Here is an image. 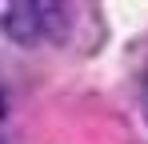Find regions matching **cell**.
<instances>
[{"instance_id": "obj_3", "label": "cell", "mask_w": 148, "mask_h": 144, "mask_svg": "<svg viewBox=\"0 0 148 144\" xmlns=\"http://www.w3.org/2000/svg\"><path fill=\"white\" fill-rule=\"evenodd\" d=\"M0 144H4V136H0Z\"/></svg>"}, {"instance_id": "obj_1", "label": "cell", "mask_w": 148, "mask_h": 144, "mask_svg": "<svg viewBox=\"0 0 148 144\" xmlns=\"http://www.w3.org/2000/svg\"><path fill=\"white\" fill-rule=\"evenodd\" d=\"M68 24V8L60 4H44V0H16L4 4L0 12V28L8 40H16L20 48H32L40 40H56Z\"/></svg>"}, {"instance_id": "obj_2", "label": "cell", "mask_w": 148, "mask_h": 144, "mask_svg": "<svg viewBox=\"0 0 148 144\" xmlns=\"http://www.w3.org/2000/svg\"><path fill=\"white\" fill-rule=\"evenodd\" d=\"M0 116H4V92H0Z\"/></svg>"}]
</instances>
